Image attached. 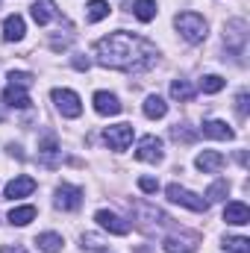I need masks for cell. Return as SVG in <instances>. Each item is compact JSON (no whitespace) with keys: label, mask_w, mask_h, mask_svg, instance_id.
Wrapping results in <instances>:
<instances>
[{"label":"cell","mask_w":250,"mask_h":253,"mask_svg":"<svg viewBox=\"0 0 250 253\" xmlns=\"http://www.w3.org/2000/svg\"><path fill=\"white\" fill-rule=\"evenodd\" d=\"M94 221H97L103 230H109L112 236H126V233H129V221H124L121 215H115V212H109V209H100V212L94 215Z\"/></svg>","instance_id":"cell-7"},{"label":"cell","mask_w":250,"mask_h":253,"mask_svg":"<svg viewBox=\"0 0 250 253\" xmlns=\"http://www.w3.org/2000/svg\"><path fill=\"white\" fill-rule=\"evenodd\" d=\"M106 15H109V3H106V0H91V3H88V21H91V24L103 21Z\"/></svg>","instance_id":"cell-25"},{"label":"cell","mask_w":250,"mask_h":253,"mask_svg":"<svg viewBox=\"0 0 250 253\" xmlns=\"http://www.w3.org/2000/svg\"><path fill=\"white\" fill-rule=\"evenodd\" d=\"M36 191V180L33 177H15L9 186H6V200H18V197H27V194H33Z\"/></svg>","instance_id":"cell-11"},{"label":"cell","mask_w":250,"mask_h":253,"mask_svg":"<svg viewBox=\"0 0 250 253\" xmlns=\"http://www.w3.org/2000/svg\"><path fill=\"white\" fill-rule=\"evenodd\" d=\"M162 141L156 138V135H144L141 141H138V150H135V159H141V162H150V165H156V162H162Z\"/></svg>","instance_id":"cell-6"},{"label":"cell","mask_w":250,"mask_h":253,"mask_svg":"<svg viewBox=\"0 0 250 253\" xmlns=\"http://www.w3.org/2000/svg\"><path fill=\"white\" fill-rule=\"evenodd\" d=\"M39 150H42V156H47V162H50V159L56 156V150H59V144H56V138H53V135H47V138H44V141L39 144Z\"/></svg>","instance_id":"cell-30"},{"label":"cell","mask_w":250,"mask_h":253,"mask_svg":"<svg viewBox=\"0 0 250 253\" xmlns=\"http://www.w3.org/2000/svg\"><path fill=\"white\" fill-rule=\"evenodd\" d=\"M0 253H27V251H24L21 245H15V248H12V245H3V248H0Z\"/></svg>","instance_id":"cell-34"},{"label":"cell","mask_w":250,"mask_h":253,"mask_svg":"<svg viewBox=\"0 0 250 253\" xmlns=\"http://www.w3.org/2000/svg\"><path fill=\"white\" fill-rule=\"evenodd\" d=\"M36 245H39V251H44V253H59L65 242H62L59 233H42V236L36 239Z\"/></svg>","instance_id":"cell-20"},{"label":"cell","mask_w":250,"mask_h":253,"mask_svg":"<svg viewBox=\"0 0 250 253\" xmlns=\"http://www.w3.org/2000/svg\"><path fill=\"white\" fill-rule=\"evenodd\" d=\"M165 194H168L171 203H180V206H186V209H191V212H206V209H209V203H206L200 194L183 189V186H177V183H171V186L165 189Z\"/></svg>","instance_id":"cell-3"},{"label":"cell","mask_w":250,"mask_h":253,"mask_svg":"<svg viewBox=\"0 0 250 253\" xmlns=\"http://www.w3.org/2000/svg\"><path fill=\"white\" fill-rule=\"evenodd\" d=\"M103 141L109 144V150H126V147H129V141H132V124L106 126V132H103Z\"/></svg>","instance_id":"cell-5"},{"label":"cell","mask_w":250,"mask_h":253,"mask_svg":"<svg viewBox=\"0 0 250 253\" xmlns=\"http://www.w3.org/2000/svg\"><path fill=\"white\" fill-rule=\"evenodd\" d=\"M94 56L103 68H115L126 74H138L156 62V47L132 33H112L94 44Z\"/></svg>","instance_id":"cell-1"},{"label":"cell","mask_w":250,"mask_h":253,"mask_svg":"<svg viewBox=\"0 0 250 253\" xmlns=\"http://www.w3.org/2000/svg\"><path fill=\"white\" fill-rule=\"evenodd\" d=\"M245 33H248V24H245V21H230V24H227V39H230L233 50H242Z\"/></svg>","instance_id":"cell-17"},{"label":"cell","mask_w":250,"mask_h":253,"mask_svg":"<svg viewBox=\"0 0 250 253\" xmlns=\"http://www.w3.org/2000/svg\"><path fill=\"white\" fill-rule=\"evenodd\" d=\"M50 18H53L50 6H44V3H39V0H36V3H33V21L44 27V24H50Z\"/></svg>","instance_id":"cell-26"},{"label":"cell","mask_w":250,"mask_h":253,"mask_svg":"<svg viewBox=\"0 0 250 253\" xmlns=\"http://www.w3.org/2000/svg\"><path fill=\"white\" fill-rule=\"evenodd\" d=\"M227 189H230V186H227L224 180L212 183V186H209V191H206V197H209L206 203H218V200H224V197H227Z\"/></svg>","instance_id":"cell-27"},{"label":"cell","mask_w":250,"mask_h":253,"mask_svg":"<svg viewBox=\"0 0 250 253\" xmlns=\"http://www.w3.org/2000/svg\"><path fill=\"white\" fill-rule=\"evenodd\" d=\"M3 103L12 106V109H30V94H27V88H21V85H6Z\"/></svg>","instance_id":"cell-13"},{"label":"cell","mask_w":250,"mask_h":253,"mask_svg":"<svg viewBox=\"0 0 250 253\" xmlns=\"http://www.w3.org/2000/svg\"><path fill=\"white\" fill-rule=\"evenodd\" d=\"M168 253H194L197 251V236H168L162 242Z\"/></svg>","instance_id":"cell-10"},{"label":"cell","mask_w":250,"mask_h":253,"mask_svg":"<svg viewBox=\"0 0 250 253\" xmlns=\"http://www.w3.org/2000/svg\"><path fill=\"white\" fill-rule=\"evenodd\" d=\"M24 18L21 15H9L6 21H3V39L6 42H21L24 39Z\"/></svg>","instance_id":"cell-15"},{"label":"cell","mask_w":250,"mask_h":253,"mask_svg":"<svg viewBox=\"0 0 250 253\" xmlns=\"http://www.w3.org/2000/svg\"><path fill=\"white\" fill-rule=\"evenodd\" d=\"M33 218H36V206H15L9 212V224L12 227H27Z\"/></svg>","instance_id":"cell-19"},{"label":"cell","mask_w":250,"mask_h":253,"mask_svg":"<svg viewBox=\"0 0 250 253\" xmlns=\"http://www.w3.org/2000/svg\"><path fill=\"white\" fill-rule=\"evenodd\" d=\"M138 189L147 191V194H156V191H159V180H153V177H141V180H138Z\"/></svg>","instance_id":"cell-31"},{"label":"cell","mask_w":250,"mask_h":253,"mask_svg":"<svg viewBox=\"0 0 250 253\" xmlns=\"http://www.w3.org/2000/svg\"><path fill=\"white\" fill-rule=\"evenodd\" d=\"M144 115H147V118H165V115H168V103H165L159 94H150V97L144 100Z\"/></svg>","instance_id":"cell-18"},{"label":"cell","mask_w":250,"mask_h":253,"mask_svg":"<svg viewBox=\"0 0 250 253\" xmlns=\"http://www.w3.org/2000/svg\"><path fill=\"white\" fill-rule=\"evenodd\" d=\"M224 251H230V253H250V239H245V236H230V239H224Z\"/></svg>","instance_id":"cell-23"},{"label":"cell","mask_w":250,"mask_h":253,"mask_svg":"<svg viewBox=\"0 0 250 253\" xmlns=\"http://www.w3.org/2000/svg\"><path fill=\"white\" fill-rule=\"evenodd\" d=\"M224 221L242 227V224H248L250 221V209L242 203V200H233V203H227V209H224Z\"/></svg>","instance_id":"cell-14"},{"label":"cell","mask_w":250,"mask_h":253,"mask_svg":"<svg viewBox=\"0 0 250 253\" xmlns=\"http://www.w3.org/2000/svg\"><path fill=\"white\" fill-rule=\"evenodd\" d=\"M174 24H177L180 36H183L186 42H191V44H197V42L206 39V21H203L197 12H183V15H177Z\"/></svg>","instance_id":"cell-2"},{"label":"cell","mask_w":250,"mask_h":253,"mask_svg":"<svg viewBox=\"0 0 250 253\" xmlns=\"http://www.w3.org/2000/svg\"><path fill=\"white\" fill-rule=\"evenodd\" d=\"M124 106H121V100L115 97V94H109V91H97L94 94V112L97 115H118Z\"/></svg>","instance_id":"cell-9"},{"label":"cell","mask_w":250,"mask_h":253,"mask_svg":"<svg viewBox=\"0 0 250 253\" xmlns=\"http://www.w3.org/2000/svg\"><path fill=\"white\" fill-rule=\"evenodd\" d=\"M80 203H83V189L68 186V183H62V186L56 189V206H59V209L74 212V209H80Z\"/></svg>","instance_id":"cell-8"},{"label":"cell","mask_w":250,"mask_h":253,"mask_svg":"<svg viewBox=\"0 0 250 253\" xmlns=\"http://www.w3.org/2000/svg\"><path fill=\"white\" fill-rule=\"evenodd\" d=\"M200 132H203V135H209V138H221V141H230V138L236 135L230 126L224 124V121H203Z\"/></svg>","instance_id":"cell-16"},{"label":"cell","mask_w":250,"mask_h":253,"mask_svg":"<svg viewBox=\"0 0 250 253\" xmlns=\"http://www.w3.org/2000/svg\"><path fill=\"white\" fill-rule=\"evenodd\" d=\"M227 83H224V77H218V74H206L203 80H200V91H206V94H215V91H221Z\"/></svg>","instance_id":"cell-24"},{"label":"cell","mask_w":250,"mask_h":253,"mask_svg":"<svg viewBox=\"0 0 250 253\" xmlns=\"http://www.w3.org/2000/svg\"><path fill=\"white\" fill-rule=\"evenodd\" d=\"M171 138H174V141H194V138H197V132H194V129H188L186 124H174V126H171Z\"/></svg>","instance_id":"cell-28"},{"label":"cell","mask_w":250,"mask_h":253,"mask_svg":"<svg viewBox=\"0 0 250 253\" xmlns=\"http://www.w3.org/2000/svg\"><path fill=\"white\" fill-rule=\"evenodd\" d=\"M236 109H239V118H248V91L236 97Z\"/></svg>","instance_id":"cell-32"},{"label":"cell","mask_w":250,"mask_h":253,"mask_svg":"<svg viewBox=\"0 0 250 253\" xmlns=\"http://www.w3.org/2000/svg\"><path fill=\"white\" fill-rule=\"evenodd\" d=\"M53 103H56V109L62 112L65 118H80L83 115L80 94L71 91V88H53Z\"/></svg>","instance_id":"cell-4"},{"label":"cell","mask_w":250,"mask_h":253,"mask_svg":"<svg viewBox=\"0 0 250 253\" xmlns=\"http://www.w3.org/2000/svg\"><path fill=\"white\" fill-rule=\"evenodd\" d=\"M74 68H77V71H88V59H83V56H74Z\"/></svg>","instance_id":"cell-33"},{"label":"cell","mask_w":250,"mask_h":253,"mask_svg":"<svg viewBox=\"0 0 250 253\" xmlns=\"http://www.w3.org/2000/svg\"><path fill=\"white\" fill-rule=\"evenodd\" d=\"M194 165H197L203 174H215V171H221V168H224V156H221L218 150H203V153H197Z\"/></svg>","instance_id":"cell-12"},{"label":"cell","mask_w":250,"mask_h":253,"mask_svg":"<svg viewBox=\"0 0 250 253\" xmlns=\"http://www.w3.org/2000/svg\"><path fill=\"white\" fill-rule=\"evenodd\" d=\"M132 15H135L141 24L153 21V18H156V0H135V3H132Z\"/></svg>","instance_id":"cell-21"},{"label":"cell","mask_w":250,"mask_h":253,"mask_svg":"<svg viewBox=\"0 0 250 253\" xmlns=\"http://www.w3.org/2000/svg\"><path fill=\"white\" fill-rule=\"evenodd\" d=\"M9 85L30 88V85H33V74H27V71H9Z\"/></svg>","instance_id":"cell-29"},{"label":"cell","mask_w":250,"mask_h":253,"mask_svg":"<svg viewBox=\"0 0 250 253\" xmlns=\"http://www.w3.org/2000/svg\"><path fill=\"white\" fill-rule=\"evenodd\" d=\"M171 97L186 103V100H191V97H194V85H191V83H186V80H174V83H171Z\"/></svg>","instance_id":"cell-22"}]
</instances>
